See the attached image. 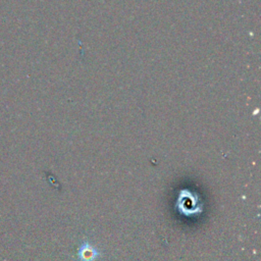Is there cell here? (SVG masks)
<instances>
[{
	"instance_id": "cell-1",
	"label": "cell",
	"mask_w": 261,
	"mask_h": 261,
	"mask_svg": "<svg viewBox=\"0 0 261 261\" xmlns=\"http://www.w3.org/2000/svg\"><path fill=\"white\" fill-rule=\"evenodd\" d=\"M99 256V250L88 241H85L80 245L77 250V258L80 261H96Z\"/></svg>"
}]
</instances>
